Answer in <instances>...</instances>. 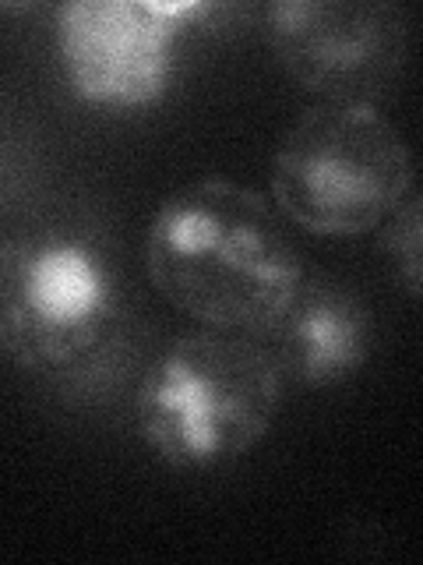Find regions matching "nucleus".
<instances>
[{
  "mask_svg": "<svg viewBox=\"0 0 423 565\" xmlns=\"http://www.w3.org/2000/svg\"><path fill=\"white\" fill-rule=\"evenodd\" d=\"M416 191L413 152L375 103H317L282 135L272 205L314 237H360Z\"/></svg>",
  "mask_w": 423,
  "mask_h": 565,
  "instance_id": "20e7f679",
  "label": "nucleus"
},
{
  "mask_svg": "<svg viewBox=\"0 0 423 565\" xmlns=\"http://www.w3.org/2000/svg\"><path fill=\"white\" fill-rule=\"evenodd\" d=\"M212 4L70 0L53 14L67 88L102 110H145L166 96L184 29Z\"/></svg>",
  "mask_w": 423,
  "mask_h": 565,
  "instance_id": "39448f33",
  "label": "nucleus"
},
{
  "mask_svg": "<svg viewBox=\"0 0 423 565\" xmlns=\"http://www.w3.org/2000/svg\"><path fill=\"white\" fill-rule=\"evenodd\" d=\"M254 340L272 358L282 382L328 388L352 379L370 361L375 318L339 279L304 273L286 308Z\"/></svg>",
  "mask_w": 423,
  "mask_h": 565,
  "instance_id": "0eeeda50",
  "label": "nucleus"
},
{
  "mask_svg": "<svg viewBox=\"0 0 423 565\" xmlns=\"http://www.w3.org/2000/svg\"><path fill=\"white\" fill-rule=\"evenodd\" d=\"M381 234V247L388 258L395 282L410 294V300H420L423 294V209H420V191H410L402 199V205L388 216Z\"/></svg>",
  "mask_w": 423,
  "mask_h": 565,
  "instance_id": "6e6552de",
  "label": "nucleus"
},
{
  "mask_svg": "<svg viewBox=\"0 0 423 565\" xmlns=\"http://www.w3.org/2000/svg\"><path fill=\"white\" fill-rule=\"evenodd\" d=\"M264 35L282 71L325 103H375L410 53V18L388 0H275Z\"/></svg>",
  "mask_w": 423,
  "mask_h": 565,
  "instance_id": "423d86ee",
  "label": "nucleus"
},
{
  "mask_svg": "<svg viewBox=\"0 0 423 565\" xmlns=\"http://www.w3.org/2000/svg\"><path fill=\"white\" fill-rule=\"evenodd\" d=\"M120 322V276L96 241L43 230L0 244V361L35 379L78 375Z\"/></svg>",
  "mask_w": 423,
  "mask_h": 565,
  "instance_id": "7ed1b4c3",
  "label": "nucleus"
},
{
  "mask_svg": "<svg viewBox=\"0 0 423 565\" xmlns=\"http://www.w3.org/2000/svg\"><path fill=\"white\" fill-rule=\"evenodd\" d=\"M282 411V379L254 335L191 329L141 379L134 424L173 470H216L247 456Z\"/></svg>",
  "mask_w": 423,
  "mask_h": 565,
  "instance_id": "f03ea898",
  "label": "nucleus"
},
{
  "mask_svg": "<svg viewBox=\"0 0 423 565\" xmlns=\"http://www.w3.org/2000/svg\"><path fill=\"white\" fill-rule=\"evenodd\" d=\"M145 269L159 297L202 329L243 335L269 326L307 273L272 199L226 177H202L159 202Z\"/></svg>",
  "mask_w": 423,
  "mask_h": 565,
  "instance_id": "f257e3e1",
  "label": "nucleus"
}]
</instances>
